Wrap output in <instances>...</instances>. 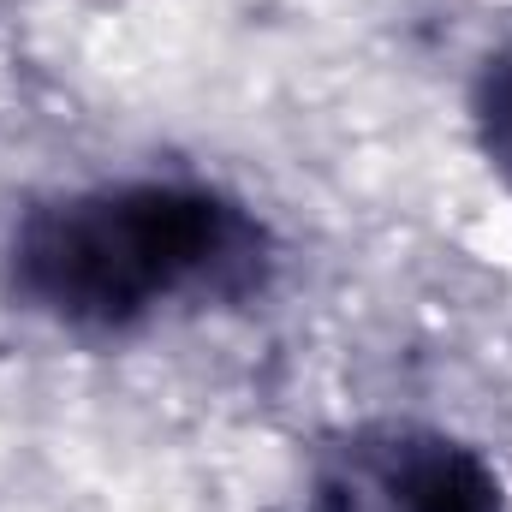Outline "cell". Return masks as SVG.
<instances>
[{"label": "cell", "instance_id": "obj_1", "mask_svg": "<svg viewBox=\"0 0 512 512\" xmlns=\"http://www.w3.org/2000/svg\"><path fill=\"white\" fill-rule=\"evenodd\" d=\"M0 268L30 316L66 334H131L173 304L262 292L274 239L215 185L126 179L30 203L6 233Z\"/></svg>", "mask_w": 512, "mask_h": 512}, {"label": "cell", "instance_id": "obj_2", "mask_svg": "<svg viewBox=\"0 0 512 512\" xmlns=\"http://www.w3.org/2000/svg\"><path fill=\"white\" fill-rule=\"evenodd\" d=\"M376 512H512L501 471L459 435L387 429L364 453Z\"/></svg>", "mask_w": 512, "mask_h": 512}, {"label": "cell", "instance_id": "obj_3", "mask_svg": "<svg viewBox=\"0 0 512 512\" xmlns=\"http://www.w3.org/2000/svg\"><path fill=\"white\" fill-rule=\"evenodd\" d=\"M471 131H477V149L489 161V173L507 185L512 197V42L495 48L477 72V90H471Z\"/></svg>", "mask_w": 512, "mask_h": 512}]
</instances>
